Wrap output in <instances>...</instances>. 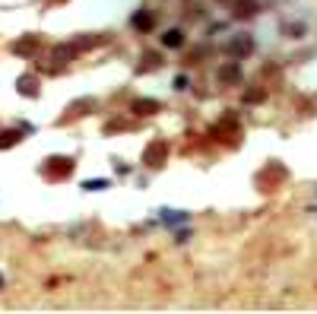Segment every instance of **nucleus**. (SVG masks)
<instances>
[{
	"mask_svg": "<svg viewBox=\"0 0 317 314\" xmlns=\"http://www.w3.org/2000/svg\"><path fill=\"white\" fill-rule=\"evenodd\" d=\"M133 29H140V32H149V29H152V16H149L146 10L133 13Z\"/></svg>",
	"mask_w": 317,
	"mask_h": 314,
	"instance_id": "10",
	"label": "nucleus"
},
{
	"mask_svg": "<svg viewBox=\"0 0 317 314\" xmlns=\"http://www.w3.org/2000/svg\"><path fill=\"white\" fill-rule=\"evenodd\" d=\"M0 289H3V279H0Z\"/></svg>",
	"mask_w": 317,
	"mask_h": 314,
	"instance_id": "18",
	"label": "nucleus"
},
{
	"mask_svg": "<svg viewBox=\"0 0 317 314\" xmlns=\"http://www.w3.org/2000/svg\"><path fill=\"white\" fill-rule=\"evenodd\" d=\"M51 162H54V165H45V174H48V178H54V172H61V174H70V172H73V162H70V159H51Z\"/></svg>",
	"mask_w": 317,
	"mask_h": 314,
	"instance_id": "7",
	"label": "nucleus"
},
{
	"mask_svg": "<svg viewBox=\"0 0 317 314\" xmlns=\"http://www.w3.org/2000/svg\"><path fill=\"white\" fill-rule=\"evenodd\" d=\"M19 140H22V134H19V130H3V134H0V149L16 146Z\"/></svg>",
	"mask_w": 317,
	"mask_h": 314,
	"instance_id": "11",
	"label": "nucleus"
},
{
	"mask_svg": "<svg viewBox=\"0 0 317 314\" xmlns=\"http://www.w3.org/2000/svg\"><path fill=\"white\" fill-rule=\"evenodd\" d=\"M130 108H133V114H155V111H162V105H159L155 99H136Z\"/></svg>",
	"mask_w": 317,
	"mask_h": 314,
	"instance_id": "6",
	"label": "nucleus"
},
{
	"mask_svg": "<svg viewBox=\"0 0 317 314\" xmlns=\"http://www.w3.org/2000/svg\"><path fill=\"white\" fill-rule=\"evenodd\" d=\"M216 76H219V83H222V86H238V83H241V67H238V60L222 64Z\"/></svg>",
	"mask_w": 317,
	"mask_h": 314,
	"instance_id": "3",
	"label": "nucleus"
},
{
	"mask_svg": "<svg viewBox=\"0 0 317 314\" xmlns=\"http://www.w3.org/2000/svg\"><path fill=\"white\" fill-rule=\"evenodd\" d=\"M35 45H38V38H35V35H26V38L13 41V48H10V51H13V54H29Z\"/></svg>",
	"mask_w": 317,
	"mask_h": 314,
	"instance_id": "8",
	"label": "nucleus"
},
{
	"mask_svg": "<svg viewBox=\"0 0 317 314\" xmlns=\"http://www.w3.org/2000/svg\"><path fill=\"white\" fill-rule=\"evenodd\" d=\"M83 187H86V191H101V187H108V184H105V181H86Z\"/></svg>",
	"mask_w": 317,
	"mask_h": 314,
	"instance_id": "16",
	"label": "nucleus"
},
{
	"mask_svg": "<svg viewBox=\"0 0 317 314\" xmlns=\"http://www.w3.org/2000/svg\"><path fill=\"white\" fill-rule=\"evenodd\" d=\"M225 51L232 54V57H248L250 51H254V38H250V35H238V38H232L229 45H225Z\"/></svg>",
	"mask_w": 317,
	"mask_h": 314,
	"instance_id": "2",
	"label": "nucleus"
},
{
	"mask_svg": "<svg viewBox=\"0 0 317 314\" xmlns=\"http://www.w3.org/2000/svg\"><path fill=\"white\" fill-rule=\"evenodd\" d=\"M162 219L168 222V226H178V222H187V213H181V209H165Z\"/></svg>",
	"mask_w": 317,
	"mask_h": 314,
	"instance_id": "13",
	"label": "nucleus"
},
{
	"mask_svg": "<svg viewBox=\"0 0 317 314\" xmlns=\"http://www.w3.org/2000/svg\"><path fill=\"white\" fill-rule=\"evenodd\" d=\"M143 60H146V67H155V64H162L155 51H146V54H143Z\"/></svg>",
	"mask_w": 317,
	"mask_h": 314,
	"instance_id": "14",
	"label": "nucleus"
},
{
	"mask_svg": "<svg viewBox=\"0 0 317 314\" xmlns=\"http://www.w3.org/2000/svg\"><path fill=\"white\" fill-rule=\"evenodd\" d=\"M263 99V89H250V92H244V102H260Z\"/></svg>",
	"mask_w": 317,
	"mask_h": 314,
	"instance_id": "15",
	"label": "nucleus"
},
{
	"mask_svg": "<svg viewBox=\"0 0 317 314\" xmlns=\"http://www.w3.org/2000/svg\"><path fill=\"white\" fill-rule=\"evenodd\" d=\"M165 156H168V143L165 140H152L146 149H143V162H146L149 168H159L165 162Z\"/></svg>",
	"mask_w": 317,
	"mask_h": 314,
	"instance_id": "1",
	"label": "nucleus"
},
{
	"mask_svg": "<svg viewBox=\"0 0 317 314\" xmlns=\"http://www.w3.org/2000/svg\"><path fill=\"white\" fill-rule=\"evenodd\" d=\"M254 13H257L254 0H238V3H235V16H254Z\"/></svg>",
	"mask_w": 317,
	"mask_h": 314,
	"instance_id": "12",
	"label": "nucleus"
},
{
	"mask_svg": "<svg viewBox=\"0 0 317 314\" xmlns=\"http://www.w3.org/2000/svg\"><path fill=\"white\" fill-rule=\"evenodd\" d=\"M187 86H190L187 76H175V89H187Z\"/></svg>",
	"mask_w": 317,
	"mask_h": 314,
	"instance_id": "17",
	"label": "nucleus"
},
{
	"mask_svg": "<svg viewBox=\"0 0 317 314\" xmlns=\"http://www.w3.org/2000/svg\"><path fill=\"white\" fill-rule=\"evenodd\" d=\"M162 45L165 48H181L184 45V32L181 29H168V32L162 35Z\"/></svg>",
	"mask_w": 317,
	"mask_h": 314,
	"instance_id": "9",
	"label": "nucleus"
},
{
	"mask_svg": "<svg viewBox=\"0 0 317 314\" xmlns=\"http://www.w3.org/2000/svg\"><path fill=\"white\" fill-rule=\"evenodd\" d=\"M16 92H19V95H26V99H32V95H38V80H35L32 73L19 76V80H16Z\"/></svg>",
	"mask_w": 317,
	"mask_h": 314,
	"instance_id": "4",
	"label": "nucleus"
},
{
	"mask_svg": "<svg viewBox=\"0 0 317 314\" xmlns=\"http://www.w3.org/2000/svg\"><path fill=\"white\" fill-rule=\"evenodd\" d=\"M76 51H80L76 41H73V45H57L54 51H51V60H54V64H70V60L76 57Z\"/></svg>",
	"mask_w": 317,
	"mask_h": 314,
	"instance_id": "5",
	"label": "nucleus"
}]
</instances>
